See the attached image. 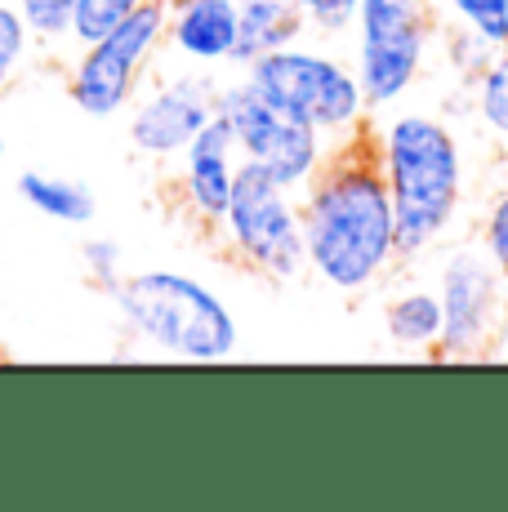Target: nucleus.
<instances>
[{
    "mask_svg": "<svg viewBox=\"0 0 508 512\" xmlns=\"http://www.w3.org/2000/svg\"><path fill=\"white\" fill-rule=\"evenodd\" d=\"M143 0H76L72 9V32H67V41H72L76 49L99 41V36H107L116 23H125V18L139 9Z\"/></svg>",
    "mask_w": 508,
    "mask_h": 512,
    "instance_id": "aec40b11",
    "label": "nucleus"
},
{
    "mask_svg": "<svg viewBox=\"0 0 508 512\" xmlns=\"http://www.w3.org/2000/svg\"><path fill=\"white\" fill-rule=\"evenodd\" d=\"M0 161H5V139H0Z\"/></svg>",
    "mask_w": 508,
    "mask_h": 512,
    "instance_id": "393cba45",
    "label": "nucleus"
},
{
    "mask_svg": "<svg viewBox=\"0 0 508 512\" xmlns=\"http://www.w3.org/2000/svg\"><path fill=\"white\" fill-rule=\"evenodd\" d=\"M14 187L41 219H54V223H63V228H90L94 214H99V196H94V187L85 179H72V174L23 170Z\"/></svg>",
    "mask_w": 508,
    "mask_h": 512,
    "instance_id": "4468645a",
    "label": "nucleus"
},
{
    "mask_svg": "<svg viewBox=\"0 0 508 512\" xmlns=\"http://www.w3.org/2000/svg\"><path fill=\"white\" fill-rule=\"evenodd\" d=\"M81 268H85V277H90V285H99L103 294H112L125 277V250L112 241V236H85Z\"/></svg>",
    "mask_w": 508,
    "mask_h": 512,
    "instance_id": "412c9836",
    "label": "nucleus"
},
{
    "mask_svg": "<svg viewBox=\"0 0 508 512\" xmlns=\"http://www.w3.org/2000/svg\"><path fill=\"white\" fill-rule=\"evenodd\" d=\"M219 236L246 268L268 281H299L308 272L299 192H290L286 183H277L268 170L250 161H241L237 170V187H232Z\"/></svg>",
    "mask_w": 508,
    "mask_h": 512,
    "instance_id": "0eeeda50",
    "label": "nucleus"
},
{
    "mask_svg": "<svg viewBox=\"0 0 508 512\" xmlns=\"http://www.w3.org/2000/svg\"><path fill=\"white\" fill-rule=\"evenodd\" d=\"M165 27H170V0H143L125 23L81 45L67 72V98L76 103V112H85L90 121H112L130 112L143 76L165 49Z\"/></svg>",
    "mask_w": 508,
    "mask_h": 512,
    "instance_id": "423d86ee",
    "label": "nucleus"
},
{
    "mask_svg": "<svg viewBox=\"0 0 508 512\" xmlns=\"http://www.w3.org/2000/svg\"><path fill=\"white\" fill-rule=\"evenodd\" d=\"M241 76L272 107H281L286 116L321 130L330 143L366 130L370 107H366V94H361L353 63L330 54L326 45L295 41L286 49H272V54L254 58Z\"/></svg>",
    "mask_w": 508,
    "mask_h": 512,
    "instance_id": "20e7f679",
    "label": "nucleus"
},
{
    "mask_svg": "<svg viewBox=\"0 0 508 512\" xmlns=\"http://www.w3.org/2000/svg\"><path fill=\"white\" fill-rule=\"evenodd\" d=\"M214 116L228 125L232 143H237L241 161L268 170L277 183H286L290 192H304V187L317 179V170L326 165L330 143L321 130L286 116L281 107H272L246 76L219 85V98H214Z\"/></svg>",
    "mask_w": 508,
    "mask_h": 512,
    "instance_id": "6e6552de",
    "label": "nucleus"
},
{
    "mask_svg": "<svg viewBox=\"0 0 508 512\" xmlns=\"http://www.w3.org/2000/svg\"><path fill=\"white\" fill-rule=\"evenodd\" d=\"M281 5L299 9L304 23H308V32L344 36V32H353V18H357L361 0H281Z\"/></svg>",
    "mask_w": 508,
    "mask_h": 512,
    "instance_id": "5701e85b",
    "label": "nucleus"
},
{
    "mask_svg": "<svg viewBox=\"0 0 508 512\" xmlns=\"http://www.w3.org/2000/svg\"><path fill=\"white\" fill-rule=\"evenodd\" d=\"M179 174H174V192H179V205L197 228L205 232H219L223 228V214H228L232 201V187H237V170H241V152L232 143L228 125L214 116L210 125L183 147Z\"/></svg>",
    "mask_w": 508,
    "mask_h": 512,
    "instance_id": "9b49d317",
    "label": "nucleus"
},
{
    "mask_svg": "<svg viewBox=\"0 0 508 512\" xmlns=\"http://www.w3.org/2000/svg\"><path fill=\"white\" fill-rule=\"evenodd\" d=\"M14 5H18V14L27 18V27H32V36L41 45L67 41V32H72L76 0H14Z\"/></svg>",
    "mask_w": 508,
    "mask_h": 512,
    "instance_id": "4be33fe9",
    "label": "nucleus"
},
{
    "mask_svg": "<svg viewBox=\"0 0 508 512\" xmlns=\"http://www.w3.org/2000/svg\"><path fill=\"white\" fill-rule=\"evenodd\" d=\"M219 85L201 72H183L130 103V147L148 161H179L205 125L214 121Z\"/></svg>",
    "mask_w": 508,
    "mask_h": 512,
    "instance_id": "9d476101",
    "label": "nucleus"
},
{
    "mask_svg": "<svg viewBox=\"0 0 508 512\" xmlns=\"http://www.w3.org/2000/svg\"><path fill=\"white\" fill-rule=\"evenodd\" d=\"M107 299H112L121 330L161 357L219 366V361L237 357L241 348V326L228 299H219V290H210L201 277H188V272H125Z\"/></svg>",
    "mask_w": 508,
    "mask_h": 512,
    "instance_id": "7ed1b4c3",
    "label": "nucleus"
},
{
    "mask_svg": "<svg viewBox=\"0 0 508 512\" xmlns=\"http://www.w3.org/2000/svg\"><path fill=\"white\" fill-rule=\"evenodd\" d=\"M308 272L339 294H361L388 277L397 254V214L375 134L357 130L330 147L326 165L299 192Z\"/></svg>",
    "mask_w": 508,
    "mask_h": 512,
    "instance_id": "f257e3e1",
    "label": "nucleus"
},
{
    "mask_svg": "<svg viewBox=\"0 0 508 512\" xmlns=\"http://www.w3.org/2000/svg\"><path fill=\"white\" fill-rule=\"evenodd\" d=\"M241 0H170L165 49L192 67H223L237 54Z\"/></svg>",
    "mask_w": 508,
    "mask_h": 512,
    "instance_id": "f8f14e48",
    "label": "nucleus"
},
{
    "mask_svg": "<svg viewBox=\"0 0 508 512\" xmlns=\"http://www.w3.org/2000/svg\"><path fill=\"white\" fill-rule=\"evenodd\" d=\"M442 23L468 27L495 49H508V0H437Z\"/></svg>",
    "mask_w": 508,
    "mask_h": 512,
    "instance_id": "a211bd4d",
    "label": "nucleus"
},
{
    "mask_svg": "<svg viewBox=\"0 0 508 512\" xmlns=\"http://www.w3.org/2000/svg\"><path fill=\"white\" fill-rule=\"evenodd\" d=\"M442 18L428 0H361L353 18V72L370 112L397 107L419 85Z\"/></svg>",
    "mask_w": 508,
    "mask_h": 512,
    "instance_id": "39448f33",
    "label": "nucleus"
},
{
    "mask_svg": "<svg viewBox=\"0 0 508 512\" xmlns=\"http://www.w3.org/2000/svg\"><path fill=\"white\" fill-rule=\"evenodd\" d=\"M437 36H442V67L455 76L459 90H468V85L482 76V67L491 63L500 49L491 41H482L477 32H468V27H455V23H442L437 27Z\"/></svg>",
    "mask_w": 508,
    "mask_h": 512,
    "instance_id": "f3484780",
    "label": "nucleus"
},
{
    "mask_svg": "<svg viewBox=\"0 0 508 512\" xmlns=\"http://www.w3.org/2000/svg\"><path fill=\"white\" fill-rule=\"evenodd\" d=\"M464 94H468V103H473L477 121H482L495 139H508V49H500V54L482 67V76H477Z\"/></svg>",
    "mask_w": 508,
    "mask_h": 512,
    "instance_id": "dca6fc26",
    "label": "nucleus"
},
{
    "mask_svg": "<svg viewBox=\"0 0 508 512\" xmlns=\"http://www.w3.org/2000/svg\"><path fill=\"white\" fill-rule=\"evenodd\" d=\"M375 134L397 214V254L419 259L451 236L464 205V147L455 130L433 112H397Z\"/></svg>",
    "mask_w": 508,
    "mask_h": 512,
    "instance_id": "f03ea898",
    "label": "nucleus"
},
{
    "mask_svg": "<svg viewBox=\"0 0 508 512\" xmlns=\"http://www.w3.org/2000/svg\"><path fill=\"white\" fill-rule=\"evenodd\" d=\"M442 294V343L437 361L491 357L508 330V277L482 254V245H455L437 268Z\"/></svg>",
    "mask_w": 508,
    "mask_h": 512,
    "instance_id": "1a4fd4ad",
    "label": "nucleus"
},
{
    "mask_svg": "<svg viewBox=\"0 0 508 512\" xmlns=\"http://www.w3.org/2000/svg\"><path fill=\"white\" fill-rule=\"evenodd\" d=\"M32 45H36V36H32V27H27V18L18 14V5L14 0H0V94L18 81Z\"/></svg>",
    "mask_w": 508,
    "mask_h": 512,
    "instance_id": "6ab92c4d",
    "label": "nucleus"
},
{
    "mask_svg": "<svg viewBox=\"0 0 508 512\" xmlns=\"http://www.w3.org/2000/svg\"><path fill=\"white\" fill-rule=\"evenodd\" d=\"M308 36V23L299 9L281 5V0H241V27H237V54L232 67H246L254 58L272 54V49H286Z\"/></svg>",
    "mask_w": 508,
    "mask_h": 512,
    "instance_id": "2eb2a0df",
    "label": "nucleus"
},
{
    "mask_svg": "<svg viewBox=\"0 0 508 512\" xmlns=\"http://www.w3.org/2000/svg\"><path fill=\"white\" fill-rule=\"evenodd\" d=\"M442 294L437 285H406L384 303V334L397 352H415V357H437L442 343Z\"/></svg>",
    "mask_w": 508,
    "mask_h": 512,
    "instance_id": "ddd939ff",
    "label": "nucleus"
},
{
    "mask_svg": "<svg viewBox=\"0 0 508 512\" xmlns=\"http://www.w3.org/2000/svg\"><path fill=\"white\" fill-rule=\"evenodd\" d=\"M477 245H482L486 259H491L495 268L508 277V187L504 192H495L491 205H486L482 228H477Z\"/></svg>",
    "mask_w": 508,
    "mask_h": 512,
    "instance_id": "b1692460",
    "label": "nucleus"
}]
</instances>
